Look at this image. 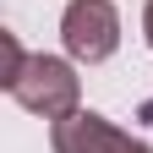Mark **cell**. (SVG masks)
<instances>
[{"instance_id": "obj_1", "label": "cell", "mask_w": 153, "mask_h": 153, "mask_svg": "<svg viewBox=\"0 0 153 153\" xmlns=\"http://www.w3.org/2000/svg\"><path fill=\"white\" fill-rule=\"evenodd\" d=\"M6 93L27 115H38V120H49V126L82 109V76H76L71 55H44V49L27 55V66L6 82Z\"/></svg>"}, {"instance_id": "obj_2", "label": "cell", "mask_w": 153, "mask_h": 153, "mask_svg": "<svg viewBox=\"0 0 153 153\" xmlns=\"http://www.w3.org/2000/svg\"><path fill=\"white\" fill-rule=\"evenodd\" d=\"M60 44L76 66H104L120 49V11H115V0H66Z\"/></svg>"}, {"instance_id": "obj_3", "label": "cell", "mask_w": 153, "mask_h": 153, "mask_svg": "<svg viewBox=\"0 0 153 153\" xmlns=\"http://www.w3.org/2000/svg\"><path fill=\"white\" fill-rule=\"evenodd\" d=\"M49 148L55 153H153L142 137H131L99 109H76L66 120L49 126Z\"/></svg>"}, {"instance_id": "obj_4", "label": "cell", "mask_w": 153, "mask_h": 153, "mask_svg": "<svg viewBox=\"0 0 153 153\" xmlns=\"http://www.w3.org/2000/svg\"><path fill=\"white\" fill-rule=\"evenodd\" d=\"M142 38H148V49H153V0L142 6Z\"/></svg>"}, {"instance_id": "obj_5", "label": "cell", "mask_w": 153, "mask_h": 153, "mask_svg": "<svg viewBox=\"0 0 153 153\" xmlns=\"http://www.w3.org/2000/svg\"><path fill=\"white\" fill-rule=\"evenodd\" d=\"M137 120H148V126H153V93L142 99V109H137Z\"/></svg>"}]
</instances>
